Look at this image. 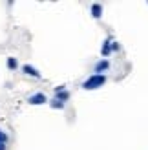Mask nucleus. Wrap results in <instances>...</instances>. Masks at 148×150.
Instances as JSON below:
<instances>
[{
    "mask_svg": "<svg viewBox=\"0 0 148 150\" xmlns=\"http://www.w3.org/2000/svg\"><path fill=\"white\" fill-rule=\"evenodd\" d=\"M0 150H6V145L4 143H0Z\"/></svg>",
    "mask_w": 148,
    "mask_h": 150,
    "instance_id": "9b49d317",
    "label": "nucleus"
},
{
    "mask_svg": "<svg viewBox=\"0 0 148 150\" xmlns=\"http://www.w3.org/2000/svg\"><path fill=\"white\" fill-rule=\"evenodd\" d=\"M112 37H108V39L104 40V44H102V50H101V53H102V57H108L110 53H112Z\"/></svg>",
    "mask_w": 148,
    "mask_h": 150,
    "instance_id": "39448f33",
    "label": "nucleus"
},
{
    "mask_svg": "<svg viewBox=\"0 0 148 150\" xmlns=\"http://www.w3.org/2000/svg\"><path fill=\"white\" fill-rule=\"evenodd\" d=\"M27 103H29V104H33V106H39V104L48 103V97L44 95V93H33V95L27 99Z\"/></svg>",
    "mask_w": 148,
    "mask_h": 150,
    "instance_id": "f03ea898",
    "label": "nucleus"
},
{
    "mask_svg": "<svg viewBox=\"0 0 148 150\" xmlns=\"http://www.w3.org/2000/svg\"><path fill=\"white\" fill-rule=\"evenodd\" d=\"M108 68H110V62L106 61V59H102V61H99L97 64H95L93 71H95V75H102V71H106Z\"/></svg>",
    "mask_w": 148,
    "mask_h": 150,
    "instance_id": "20e7f679",
    "label": "nucleus"
},
{
    "mask_svg": "<svg viewBox=\"0 0 148 150\" xmlns=\"http://www.w3.org/2000/svg\"><path fill=\"white\" fill-rule=\"evenodd\" d=\"M49 104H51V108H57V110H62L66 104L64 103H61V101H57V99H53V101H49Z\"/></svg>",
    "mask_w": 148,
    "mask_h": 150,
    "instance_id": "1a4fd4ad",
    "label": "nucleus"
},
{
    "mask_svg": "<svg viewBox=\"0 0 148 150\" xmlns=\"http://www.w3.org/2000/svg\"><path fill=\"white\" fill-rule=\"evenodd\" d=\"M7 139H9V137H7V134H6L4 130H0V143H4V145H6V143H7Z\"/></svg>",
    "mask_w": 148,
    "mask_h": 150,
    "instance_id": "9d476101",
    "label": "nucleus"
},
{
    "mask_svg": "<svg viewBox=\"0 0 148 150\" xmlns=\"http://www.w3.org/2000/svg\"><path fill=\"white\" fill-rule=\"evenodd\" d=\"M7 68H9V70H17V68H18V62H17V59H13V57H9V59H7Z\"/></svg>",
    "mask_w": 148,
    "mask_h": 150,
    "instance_id": "6e6552de",
    "label": "nucleus"
},
{
    "mask_svg": "<svg viewBox=\"0 0 148 150\" xmlns=\"http://www.w3.org/2000/svg\"><path fill=\"white\" fill-rule=\"evenodd\" d=\"M104 82H106V75L102 73V75H90L84 82H82V88L84 90H97L101 86H104Z\"/></svg>",
    "mask_w": 148,
    "mask_h": 150,
    "instance_id": "f257e3e1",
    "label": "nucleus"
},
{
    "mask_svg": "<svg viewBox=\"0 0 148 150\" xmlns=\"http://www.w3.org/2000/svg\"><path fill=\"white\" fill-rule=\"evenodd\" d=\"M55 99L66 104V101L70 99V92H68V90H62V92H57V93H55Z\"/></svg>",
    "mask_w": 148,
    "mask_h": 150,
    "instance_id": "423d86ee",
    "label": "nucleus"
},
{
    "mask_svg": "<svg viewBox=\"0 0 148 150\" xmlns=\"http://www.w3.org/2000/svg\"><path fill=\"white\" fill-rule=\"evenodd\" d=\"M22 71H24L26 75H29V77H35V79H40L42 75H40V71L35 68V66H31V64H24L22 66Z\"/></svg>",
    "mask_w": 148,
    "mask_h": 150,
    "instance_id": "7ed1b4c3",
    "label": "nucleus"
},
{
    "mask_svg": "<svg viewBox=\"0 0 148 150\" xmlns=\"http://www.w3.org/2000/svg\"><path fill=\"white\" fill-rule=\"evenodd\" d=\"M92 17L93 18H101L102 17V6L101 4H93L92 6Z\"/></svg>",
    "mask_w": 148,
    "mask_h": 150,
    "instance_id": "0eeeda50",
    "label": "nucleus"
}]
</instances>
